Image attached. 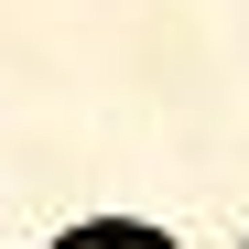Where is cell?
Returning a JSON list of instances; mask_svg holds the SVG:
<instances>
[{
	"label": "cell",
	"instance_id": "obj_1",
	"mask_svg": "<svg viewBox=\"0 0 249 249\" xmlns=\"http://www.w3.org/2000/svg\"><path fill=\"white\" fill-rule=\"evenodd\" d=\"M238 249H249V238H238Z\"/></svg>",
	"mask_w": 249,
	"mask_h": 249
}]
</instances>
